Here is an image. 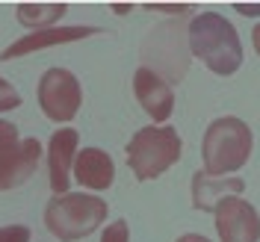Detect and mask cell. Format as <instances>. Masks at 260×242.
<instances>
[{
  "instance_id": "6",
  "label": "cell",
  "mask_w": 260,
  "mask_h": 242,
  "mask_svg": "<svg viewBox=\"0 0 260 242\" xmlns=\"http://www.w3.org/2000/svg\"><path fill=\"white\" fill-rule=\"evenodd\" d=\"M213 216H216V233H219L222 242H257L260 239V216L243 198L231 195L225 201H219Z\"/></svg>"
},
{
  "instance_id": "3",
  "label": "cell",
  "mask_w": 260,
  "mask_h": 242,
  "mask_svg": "<svg viewBox=\"0 0 260 242\" xmlns=\"http://www.w3.org/2000/svg\"><path fill=\"white\" fill-rule=\"evenodd\" d=\"M251 145H254V139H251V130L243 118H234V115L216 118L207 127L204 145H201L204 171L210 178H219V175L243 168L251 157Z\"/></svg>"
},
{
  "instance_id": "8",
  "label": "cell",
  "mask_w": 260,
  "mask_h": 242,
  "mask_svg": "<svg viewBox=\"0 0 260 242\" xmlns=\"http://www.w3.org/2000/svg\"><path fill=\"white\" fill-rule=\"evenodd\" d=\"M133 92H136V100L142 103V110L154 121H166L172 115V110H175V92H172V86L166 83V77H160L148 65H142L133 74Z\"/></svg>"
},
{
  "instance_id": "16",
  "label": "cell",
  "mask_w": 260,
  "mask_h": 242,
  "mask_svg": "<svg viewBox=\"0 0 260 242\" xmlns=\"http://www.w3.org/2000/svg\"><path fill=\"white\" fill-rule=\"evenodd\" d=\"M0 242H30V227L24 225L0 227Z\"/></svg>"
},
{
  "instance_id": "4",
  "label": "cell",
  "mask_w": 260,
  "mask_h": 242,
  "mask_svg": "<svg viewBox=\"0 0 260 242\" xmlns=\"http://www.w3.org/2000/svg\"><path fill=\"white\" fill-rule=\"evenodd\" d=\"M180 142L178 130L169 124H148V127L136 130L127 142V165L136 175V180H154L162 171H169L175 162L180 160Z\"/></svg>"
},
{
  "instance_id": "7",
  "label": "cell",
  "mask_w": 260,
  "mask_h": 242,
  "mask_svg": "<svg viewBox=\"0 0 260 242\" xmlns=\"http://www.w3.org/2000/svg\"><path fill=\"white\" fill-rule=\"evenodd\" d=\"M39 157H42V145H39L36 136L21 139L12 148H3L0 151V192H9V189L24 186L36 175Z\"/></svg>"
},
{
  "instance_id": "19",
  "label": "cell",
  "mask_w": 260,
  "mask_h": 242,
  "mask_svg": "<svg viewBox=\"0 0 260 242\" xmlns=\"http://www.w3.org/2000/svg\"><path fill=\"white\" fill-rule=\"evenodd\" d=\"M178 242H210L207 236H198V233H186V236H180Z\"/></svg>"
},
{
  "instance_id": "11",
  "label": "cell",
  "mask_w": 260,
  "mask_h": 242,
  "mask_svg": "<svg viewBox=\"0 0 260 242\" xmlns=\"http://www.w3.org/2000/svg\"><path fill=\"white\" fill-rule=\"evenodd\" d=\"M74 178L86 189L104 192V189L113 186L115 165H113L107 151H101V148H83V151H77V157H74Z\"/></svg>"
},
{
  "instance_id": "1",
  "label": "cell",
  "mask_w": 260,
  "mask_h": 242,
  "mask_svg": "<svg viewBox=\"0 0 260 242\" xmlns=\"http://www.w3.org/2000/svg\"><path fill=\"white\" fill-rule=\"evenodd\" d=\"M186 42H189V50L210 68L213 74L231 77L243 65L240 36H237L234 24L225 15H216V12L195 15L189 21V30H186Z\"/></svg>"
},
{
  "instance_id": "15",
  "label": "cell",
  "mask_w": 260,
  "mask_h": 242,
  "mask_svg": "<svg viewBox=\"0 0 260 242\" xmlns=\"http://www.w3.org/2000/svg\"><path fill=\"white\" fill-rule=\"evenodd\" d=\"M18 107H21V92L0 77V110H18Z\"/></svg>"
},
{
  "instance_id": "12",
  "label": "cell",
  "mask_w": 260,
  "mask_h": 242,
  "mask_svg": "<svg viewBox=\"0 0 260 242\" xmlns=\"http://www.w3.org/2000/svg\"><path fill=\"white\" fill-rule=\"evenodd\" d=\"M245 183L240 178L216 180L207 171H195L192 175V207L195 210H216L219 201H225L231 195H240Z\"/></svg>"
},
{
  "instance_id": "10",
  "label": "cell",
  "mask_w": 260,
  "mask_h": 242,
  "mask_svg": "<svg viewBox=\"0 0 260 242\" xmlns=\"http://www.w3.org/2000/svg\"><path fill=\"white\" fill-rule=\"evenodd\" d=\"M98 27H50V30H39L30 32L24 39H18L15 45L0 53V59H15V56H27L32 50H45V48H56V45H68V42H80L86 36H98Z\"/></svg>"
},
{
  "instance_id": "13",
  "label": "cell",
  "mask_w": 260,
  "mask_h": 242,
  "mask_svg": "<svg viewBox=\"0 0 260 242\" xmlns=\"http://www.w3.org/2000/svg\"><path fill=\"white\" fill-rule=\"evenodd\" d=\"M18 21L30 30H50V24L59 15H65V3H21L15 6Z\"/></svg>"
},
{
  "instance_id": "9",
  "label": "cell",
  "mask_w": 260,
  "mask_h": 242,
  "mask_svg": "<svg viewBox=\"0 0 260 242\" xmlns=\"http://www.w3.org/2000/svg\"><path fill=\"white\" fill-rule=\"evenodd\" d=\"M77 142H80V133L71 127L56 130L50 136L48 145V171H50V189L53 195H65L68 192V183H71V165L77 157Z\"/></svg>"
},
{
  "instance_id": "21",
  "label": "cell",
  "mask_w": 260,
  "mask_h": 242,
  "mask_svg": "<svg viewBox=\"0 0 260 242\" xmlns=\"http://www.w3.org/2000/svg\"><path fill=\"white\" fill-rule=\"evenodd\" d=\"M251 45H254V50H257V56H260V24L254 27V32H251Z\"/></svg>"
},
{
  "instance_id": "5",
  "label": "cell",
  "mask_w": 260,
  "mask_h": 242,
  "mask_svg": "<svg viewBox=\"0 0 260 242\" xmlns=\"http://www.w3.org/2000/svg\"><path fill=\"white\" fill-rule=\"evenodd\" d=\"M83 103V89L68 68H48L39 80V107L50 121H71Z\"/></svg>"
},
{
  "instance_id": "2",
  "label": "cell",
  "mask_w": 260,
  "mask_h": 242,
  "mask_svg": "<svg viewBox=\"0 0 260 242\" xmlns=\"http://www.w3.org/2000/svg\"><path fill=\"white\" fill-rule=\"evenodd\" d=\"M104 222H107V204L98 195H86V192L53 195L48 201V207H45V227L62 242L83 239V236L95 233Z\"/></svg>"
},
{
  "instance_id": "17",
  "label": "cell",
  "mask_w": 260,
  "mask_h": 242,
  "mask_svg": "<svg viewBox=\"0 0 260 242\" xmlns=\"http://www.w3.org/2000/svg\"><path fill=\"white\" fill-rule=\"evenodd\" d=\"M18 142H21V139H18V127L12 124V121L0 118V151H3V148L18 145Z\"/></svg>"
},
{
  "instance_id": "18",
  "label": "cell",
  "mask_w": 260,
  "mask_h": 242,
  "mask_svg": "<svg viewBox=\"0 0 260 242\" xmlns=\"http://www.w3.org/2000/svg\"><path fill=\"white\" fill-rule=\"evenodd\" d=\"M148 9H154V12H172V15H180V12H192V6H172V3H151Z\"/></svg>"
},
{
  "instance_id": "20",
  "label": "cell",
  "mask_w": 260,
  "mask_h": 242,
  "mask_svg": "<svg viewBox=\"0 0 260 242\" xmlns=\"http://www.w3.org/2000/svg\"><path fill=\"white\" fill-rule=\"evenodd\" d=\"M237 12H245V15H254V12H260V6H245V3H237Z\"/></svg>"
},
{
  "instance_id": "14",
  "label": "cell",
  "mask_w": 260,
  "mask_h": 242,
  "mask_svg": "<svg viewBox=\"0 0 260 242\" xmlns=\"http://www.w3.org/2000/svg\"><path fill=\"white\" fill-rule=\"evenodd\" d=\"M101 242H130V227H127V222H124V219H115L110 227H104Z\"/></svg>"
}]
</instances>
